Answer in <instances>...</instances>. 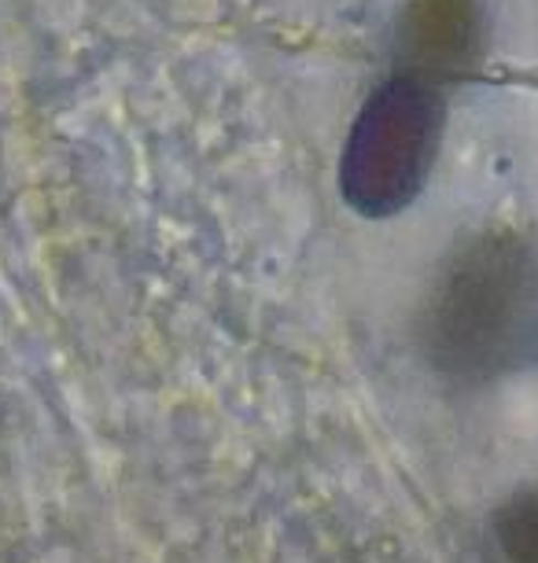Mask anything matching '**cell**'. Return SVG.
<instances>
[{
  "mask_svg": "<svg viewBox=\"0 0 538 563\" xmlns=\"http://www.w3.org/2000/svg\"><path fill=\"white\" fill-rule=\"evenodd\" d=\"M428 365L458 384H491L538 357V254L516 232L469 240L442 265L420 310Z\"/></svg>",
  "mask_w": 538,
  "mask_h": 563,
  "instance_id": "1",
  "label": "cell"
},
{
  "mask_svg": "<svg viewBox=\"0 0 538 563\" xmlns=\"http://www.w3.org/2000/svg\"><path fill=\"white\" fill-rule=\"evenodd\" d=\"M442 133V92L398 74L373 92L343 152V196L362 214L384 218L414 203Z\"/></svg>",
  "mask_w": 538,
  "mask_h": 563,
  "instance_id": "2",
  "label": "cell"
},
{
  "mask_svg": "<svg viewBox=\"0 0 538 563\" xmlns=\"http://www.w3.org/2000/svg\"><path fill=\"white\" fill-rule=\"evenodd\" d=\"M476 0H414L398 30L403 74L447 85L480 59Z\"/></svg>",
  "mask_w": 538,
  "mask_h": 563,
  "instance_id": "3",
  "label": "cell"
},
{
  "mask_svg": "<svg viewBox=\"0 0 538 563\" xmlns=\"http://www.w3.org/2000/svg\"><path fill=\"white\" fill-rule=\"evenodd\" d=\"M494 538L505 563H538V494L509 497L494 516Z\"/></svg>",
  "mask_w": 538,
  "mask_h": 563,
  "instance_id": "4",
  "label": "cell"
}]
</instances>
